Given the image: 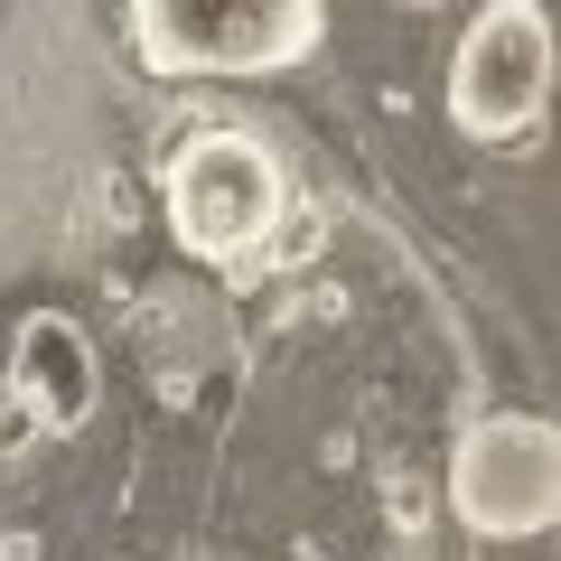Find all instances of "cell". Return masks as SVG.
<instances>
[{"mask_svg":"<svg viewBox=\"0 0 561 561\" xmlns=\"http://www.w3.org/2000/svg\"><path fill=\"white\" fill-rule=\"evenodd\" d=\"M328 38V0H131L150 76H280Z\"/></svg>","mask_w":561,"mask_h":561,"instance_id":"1","label":"cell"},{"mask_svg":"<svg viewBox=\"0 0 561 561\" xmlns=\"http://www.w3.org/2000/svg\"><path fill=\"white\" fill-rule=\"evenodd\" d=\"M280 160L262 150L253 131L234 122H206V131L179 140V160L160 169V197H169V234L187 243L197 262H243L272 243L280 225Z\"/></svg>","mask_w":561,"mask_h":561,"instance_id":"2","label":"cell"},{"mask_svg":"<svg viewBox=\"0 0 561 561\" xmlns=\"http://www.w3.org/2000/svg\"><path fill=\"white\" fill-rule=\"evenodd\" d=\"M561 84V28L542 0H486L449 57V122L468 140H515Z\"/></svg>","mask_w":561,"mask_h":561,"instance_id":"3","label":"cell"},{"mask_svg":"<svg viewBox=\"0 0 561 561\" xmlns=\"http://www.w3.org/2000/svg\"><path fill=\"white\" fill-rule=\"evenodd\" d=\"M449 505L468 534L524 542L561 524V421L542 412H486L449 449Z\"/></svg>","mask_w":561,"mask_h":561,"instance_id":"4","label":"cell"},{"mask_svg":"<svg viewBox=\"0 0 561 561\" xmlns=\"http://www.w3.org/2000/svg\"><path fill=\"white\" fill-rule=\"evenodd\" d=\"M94 346H84L76 319H57V309H38V319L20 328V346H10V402H20L38 431H84L94 421Z\"/></svg>","mask_w":561,"mask_h":561,"instance_id":"5","label":"cell"},{"mask_svg":"<svg viewBox=\"0 0 561 561\" xmlns=\"http://www.w3.org/2000/svg\"><path fill=\"white\" fill-rule=\"evenodd\" d=\"M402 10H440V0H402Z\"/></svg>","mask_w":561,"mask_h":561,"instance_id":"6","label":"cell"}]
</instances>
